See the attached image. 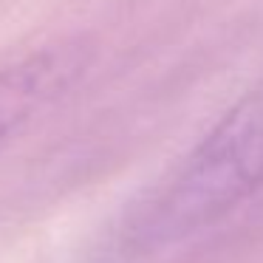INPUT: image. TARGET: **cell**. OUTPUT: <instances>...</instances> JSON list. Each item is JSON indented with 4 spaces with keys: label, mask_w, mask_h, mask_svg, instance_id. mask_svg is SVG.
Returning a JSON list of instances; mask_svg holds the SVG:
<instances>
[{
    "label": "cell",
    "mask_w": 263,
    "mask_h": 263,
    "mask_svg": "<svg viewBox=\"0 0 263 263\" xmlns=\"http://www.w3.org/2000/svg\"><path fill=\"white\" fill-rule=\"evenodd\" d=\"M263 187V82L238 99L198 144L127 212L125 243L161 249L221 221Z\"/></svg>",
    "instance_id": "6da1fadb"
},
{
    "label": "cell",
    "mask_w": 263,
    "mask_h": 263,
    "mask_svg": "<svg viewBox=\"0 0 263 263\" xmlns=\"http://www.w3.org/2000/svg\"><path fill=\"white\" fill-rule=\"evenodd\" d=\"M82 68L74 46L43 48L0 71V142H6L48 99H54Z\"/></svg>",
    "instance_id": "7a4b0ae2"
}]
</instances>
